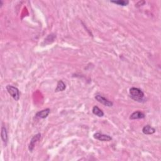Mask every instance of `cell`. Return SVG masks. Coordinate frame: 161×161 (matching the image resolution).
<instances>
[{
  "label": "cell",
  "instance_id": "cell-1",
  "mask_svg": "<svg viewBox=\"0 0 161 161\" xmlns=\"http://www.w3.org/2000/svg\"><path fill=\"white\" fill-rule=\"evenodd\" d=\"M130 95L131 98L136 101L142 102L144 100V93L138 88L131 87L130 89Z\"/></svg>",
  "mask_w": 161,
  "mask_h": 161
},
{
  "label": "cell",
  "instance_id": "cell-2",
  "mask_svg": "<svg viewBox=\"0 0 161 161\" xmlns=\"http://www.w3.org/2000/svg\"><path fill=\"white\" fill-rule=\"evenodd\" d=\"M7 89L8 93L15 101H19L20 99V91L17 87L11 86V85H8L7 86Z\"/></svg>",
  "mask_w": 161,
  "mask_h": 161
},
{
  "label": "cell",
  "instance_id": "cell-3",
  "mask_svg": "<svg viewBox=\"0 0 161 161\" xmlns=\"http://www.w3.org/2000/svg\"><path fill=\"white\" fill-rule=\"evenodd\" d=\"M95 99L98 101L99 103H101L103 105H105L106 106H108V107H111V106H113V103H112L111 101H109L108 99H106L104 97H103L101 95H96L95 96Z\"/></svg>",
  "mask_w": 161,
  "mask_h": 161
},
{
  "label": "cell",
  "instance_id": "cell-4",
  "mask_svg": "<svg viewBox=\"0 0 161 161\" xmlns=\"http://www.w3.org/2000/svg\"><path fill=\"white\" fill-rule=\"evenodd\" d=\"M94 138L96 140H98L99 141H103V142H109L111 141L112 140V137L111 136L108 135H105L103 134V133H96L93 135Z\"/></svg>",
  "mask_w": 161,
  "mask_h": 161
},
{
  "label": "cell",
  "instance_id": "cell-5",
  "mask_svg": "<svg viewBox=\"0 0 161 161\" xmlns=\"http://www.w3.org/2000/svg\"><path fill=\"white\" fill-rule=\"evenodd\" d=\"M40 138H41L40 133H37V135L33 136V137L31 139V140H30L29 146H28V149L30 152L33 151V148H34V147H35V145L36 144V143H37L39 140L40 139Z\"/></svg>",
  "mask_w": 161,
  "mask_h": 161
},
{
  "label": "cell",
  "instance_id": "cell-6",
  "mask_svg": "<svg viewBox=\"0 0 161 161\" xmlns=\"http://www.w3.org/2000/svg\"><path fill=\"white\" fill-rule=\"evenodd\" d=\"M50 112V110L49 108H46L45 110H43L42 111H40L37 112L36 113V117L39 118H42V119H44V118H47L48 117V115H49Z\"/></svg>",
  "mask_w": 161,
  "mask_h": 161
},
{
  "label": "cell",
  "instance_id": "cell-7",
  "mask_svg": "<svg viewBox=\"0 0 161 161\" xmlns=\"http://www.w3.org/2000/svg\"><path fill=\"white\" fill-rule=\"evenodd\" d=\"M145 115L141 111H135L130 115V120H137V119H143L145 118Z\"/></svg>",
  "mask_w": 161,
  "mask_h": 161
},
{
  "label": "cell",
  "instance_id": "cell-8",
  "mask_svg": "<svg viewBox=\"0 0 161 161\" xmlns=\"http://www.w3.org/2000/svg\"><path fill=\"white\" fill-rule=\"evenodd\" d=\"M142 132L145 135H152L156 132V129L152 127L147 125L142 129Z\"/></svg>",
  "mask_w": 161,
  "mask_h": 161
},
{
  "label": "cell",
  "instance_id": "cell-9",
  "mask_svg": "<svg viewBox=\"0 0 161 161\" xmlns=\"http://www.w3.org/2000/svg\"><path fill=\"white\" fill-rule=\"evenodd\" d=\"M92 111L94 115H96V116H98V117H103L104 116V113H103V111L101 110V109H99L97 106H94L93 108Z\"/></svg>",
  "mask_w": 161,
  "mask_h": 161
},
{
  "label": "cell",
  "instance_id": "cell-10",
  "mask_svg": "<svg viewBox=\"0 0 161 161\" xmlns=\"http://www.w3.org/2000/svg\"><path fill=\"white\" fill-rule=\"evenodd\" d=\"M66 88V85L62 81H59L57 83V87L55 89V92H59V91H64Z\"/></svg>",
  "mask_w": 161,
  "mask_h": 161
},
{
  "label": "cell",
  "instance_id": "cell-11",
  "mask_svg": "<svg viewBox=\"0 0 161 161\" xmlns=\"http://www.w3.org/2000/svg\"><path fill=\"white\" fill-rule=\"evenodd\" d=\"M1 139L4 142H7L8 140V133L7 129L5 127H3L1 128Z\"/></svg>",
  "mask_w": 161,
  "mask_h": 161
},
{
  "label": "cell",
  "instance_id": "cell-12",
  "mask_svg": "<svg viewBox=\"0 0 161 161\" xmlns=\"http://www.w3.org/2000/svg\"><path fill=\"white\" fill-rule=\"evenodd\" d=\"M112 3L116 4L117 5L121 6V7H125L129 4V1H125V0H118V1H111Z\"/></svg>",
  "mask_w": 161,
  "mask_h": 161
}]
</instances>
